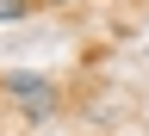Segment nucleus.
<instances>
[{
	"label": "nucleus",
	"instance_id": "nucleus-1",
	"mask_svg": "<svg viewBox=\"0 0 149 136\" xmlns=\"http://www.w3.org/2000/svg\"><path fill=\"white\" fill-rule=\"evenodd\" d=\"M6 93H13L19 105H25V118H50V111H56V87L44 81V74H31V68L6 74Z\"/></svg>",
	"mask_w": 149,
	"mask_h": 136
},
{
	"label": "nucleus",
	"instance_id": "nucleus-2",
	"mask_svg": "<svg viewBox=\"0 0 149 136\" xmlns=\"http://www.w3.org/2000/svg\"><path fill=\"white\" fill-rule=\"evenodd\" d=\"M31 12V0H0V19H25Z\"/></svg>",
	"mask_w": 149,
	"mask_h": 136
},
{
	"label": "nucleus",
	"instance_id": "nucleus-3",
	"mask_svg": "<svg viewBox=\"0 0 149 136\" xmlns=\"http://www.w3.org/2000/svg\"><path fill=\"white\" fill-rule=\"evenodd\" d=\"M56 6H74V0H56Z\"/></svg>",
	"mask_w": 149,
	"mask_h": 136
}]
</instances>
